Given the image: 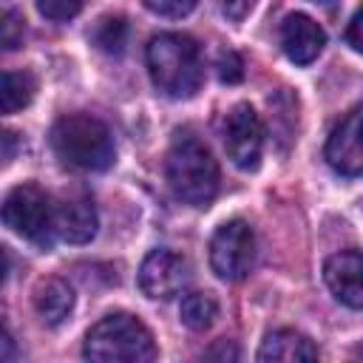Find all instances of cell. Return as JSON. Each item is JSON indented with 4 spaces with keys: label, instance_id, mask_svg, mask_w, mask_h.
Here are the masks:
<instances>
[{
    "label": "cell",
    "instance_id": "cell-1",
    "mask_svg": "<svg viewBox=\"0 0 363 363\" xmlns=\"http://www.w3.org/2000/svg\"><path fill=\"white\" fill-rule=\"evenodd\" d=\"M147 71L153 85L170 99H190L204 79V60L201 48L190 34L162 31L150 37L147 51Z\"/></svg>",
    "mask_w": 363,
    "mask_h": 363
},
{
    "label": "cell",
    "instance_id": "cell-2",
    "mask_svg": "<svg viewBox=\"0 0 363 363\" xmlns=\"http://www.w3.org/2000/svg\"><path fill=\"white\" fill-rule=\"evenodd\" d=\"M51 147L74 170H108L116 156L111 128L91 113L60 116L51 128Z\"/></svg>",
    "mask_w": 363,
    "mask_h": 363
},
{
    "label": "cell",
    "instance_id": "cell-3",
    "mask_svg": "<svg viewBox=\"0 0 363 363\" xmlns=\"http://www.w3.org/2000/svg\"><path fill=\"white\" fill-rule=\"evenodd\" d=\"M88 363H153L156 340L150 329L128 312H111L85 335Z\"/></svg>",
    "mask_w": 363,
    "mask_h": 363
},
{
    "label": "cell",
    "instance_id": "cell-4",
    "mask_svg": "<svg viewBox=\"0 0 363 363\" xmlns=\"http://www.w3.org/2000/svg\"><path fill=\"white\" fill-rule=\"evenodd\" d=\"M164 173L173 196L184 204L204 207L218 193V164L204 142L196 136H179L164 159Z\"/></svg>",
    "mask_w": 363,
    "mask_h": 363
},
{
    "label": "cell",
    "instance_id": "cell-5",
    "mask_svg": "<svg viewBox=\"0 0 363 363\" xmlns=\"http://www.w3.org/2000/svg\"><path fill=\"white\" fill-rule=\"evenodd\" d=\"M0 221L43 250L54 244V201L34 182L17 184L3 196Z\"/></svg>",
    "mask_w": 363,
    "mask_h": 363
},
{
    "label": "cell",
    "instance_id": "cell-6",
    "mask_svg": "<svg viewBox=\"0 0 363 363\" xmlns=\"http://www.w3.org/2000/svg\"><path fill=\"white\" fill-rule=\"evenodd\" d=\"M255 261V233L244 218L224 221L210 238V267L224 281H244Z\"/></svg>",
    "mask_w": 363,
    "mask_h": 363
},
{
    "label": "cell",
    "instance_id": "cell-7",
    "mask_svg": "<svg viewBox=\"0 0 363 363\" xmlns=\"http://www.w3.org/2000/svg\"><path fill=\"white\" fill-rule=\"evenodd\" d=\"M221 139L230 162L238 170H255L264 153V122L250 102H238L224 113Z\"/></svg>",
    "mask_w": 363,
    "mask_h": 363
},
{
    "label": "cell",
    "instance_id": "cell-8",
    "mask_svg": "<svg viewBox=\"0 0 363 363\" xmlns=\"http://www.w3.org/2000/svg\"><path fill=\"white\" fill-rule=\"evenodd\" d=\"M190 284V264L173 250H150L139 267V286L147 298L170 301Z\"/></svg>",
    "mask_w": 363,
    "mask_h": 363
},
{
    "label": "cell",
    "instance_id": "cell-9",
    "mask_svg": "<svg viewBox=\"0 0 363 363\" xmlns=\"http://www.w3.org/2000/svg\"><path fill=\"white\" fill-rule=\"evenodd\" d=\"M326 162L340 176H360L363 150H360V105H354L329 133L326 139Z\"/></svg>",
    "mask_w": 363,
    "mask_h": 363
},
{
    "label": "cell",
    "instance_id": "cell-10",
    "mask_svg": "<svg viewBox=\"0 0 363 363\" xmlns=\"http://www.w3.org/2000/svg\"><path fill=\"white\" fill-rule=\"evenodd\" d=\"M54 235L68 244H85L96 235V207L88 193L74 190L54 204Z\"/></svg>",
    "mask_w": 363,
    "mask_h": 363
},
{
    "label": "cell",
    "instance_id": "cell-11",
    "mask_svg": "<svg viewBox=\"0 0 363 363\" xmlns=\"http://www.w3.org/2000/svg\"><path fill=\"white\" fill-rule=\"evenodd\" d=\"M281 45L295 65H309L326 45L323 28L303 11H292L281 23Z\"/></svg>",
    "mask_w": 363,
    "mask_h": 363
},
{
    "label": "cell",
    "instance_id": "cell-12",
    "mask_svg": "<svg viewBox=\"0 0 363 363\" xmlns=\"http://www.w3.org/2000/svg\"><path fill=\"white\" fill-rule=\"evenodd\" d=\"M360 272H363V258H360L357 250H340V252L329 255L326 264H323V281H326V286L349 309H360L363 306Z\"/></svg>",
    "mask_w": 363,
    "mask_h": 363
},
{
    "label": "cell",
    "instance_id": "cell-13",
    "mask_svg": "<svg viewBox=\"0 0 363 363\" xmlns=\"http://www.w3.org/2000/svg\"><path fill=\"white\" fill-rule=\"evenodd\" d=\"M258 363H320L315 343L295 329H275L258 349Z\"/></svg>",
    "mask_w": 363,
    "mask_h": 363
},
{
    "label": "cell",
    "instance_id": "cell-14",
    "mask_svg": "<svg viewBox=\"0 0 363 363\" xmlns=\"http://www.w3.org/2000/svg\"><path fill=\"white\" fill-rule=\"evenodd\" d=\"M31 301H34V312L40 315L43 323L60 326L74 309V289L68 286V281L51 275V278H43L34 286Z\"/></svg>",
    "mask_w": 363,
    "mask_h": 363
},
{
    "label": "cell",
    "instance_id": "cell-15",
    "mask_svg": "<svg viewBox=\"0 0 363 363\" xmlns=\"http://www.w3.org/2000/svg\"><path fill=\"white\" fill-rule=\"evenodd\" d=\"M37 94V79L28 71H0V116L23 111Z\"/></svg>",
    "mask_w": 363,
    "mask_h": 363
},
{
    "label": "cell",
    "instance_id": "cell-16",
    "mask_svg": "<svg viewBox=\"0 0 363 363\" xmlns=\"http://www.w3.org/2000/svg\"><path fill=\"white\" fill-rule=\"evenodd\" d=\"M179 318L187 329L193 332H204L216 323L218 318V301L210 295V292H190L182 298V306H179Z\"/></svg>",
    "mask_w": 363,
    "mask_h": 363
},
{
    "label": "cell",
    "instance_id": "cell-17",
    "mask_svg": "<svg viewBox=\"0 0 363 363\" xmlns=\"http://www.w3.org/2000/svg\"><path fill=\"white\" fill-rule=\"evenodd\" d=\"M128 34H130V26L122 14H105L94 23L91 43L105 54H122L128 45Z\"/></svg>",
    "mask_w": 363,
    "mask_h": 363
},
{
    "label": "cell",
    "instance_id": "cell-18",
    "mask_svg": "<svg viewBox=\"0 0 363 363\" xmlns=\"http://www.w3.org/2000/svg\"><path fill=\"white\" fill-rule=\"evenodd\" d=\"M26 40V17L20 9L0 6V51H17Z\"/></svg>",
    "mask_w": 363,
    "mask_h": 363
},
{
    "label": "cell",
    "instance_id": "cell-19",
    "mask_svg": "<svg viewBox=\"0 0 363 363\" xmlns=\"http://www.w3.org/2000/svg\"><path fill=\"white\" fill-rule=\"evenodd\" d=\"M37 11L54 23H65L82 11V3H77V0H43V3H37Z\"/></svg>",
    "mask_w": 363,
    "mask_h": 363
},
{
    "label": "cell",
    "instance_id": "cell-20",
    "mask_svg": "<svg viewBox=\"0 0 363 363\" xmlns=\"http://www.w3.org/2000/svg\"><path fill=\"white\" fill-rule=\"evenodd\" d=\"M199 363H238V346L235 340H216L213 346H207V352L199 357Z\"/></svg>",
    "mask_w": 363,
    "mask_h": 363
},
{
    "label": "cell",
    "instance_id": "cell-21",
    "mask_svg": "<svg viewBox=\"0 0 363 363\" xmlns=\"http://www.w3.org/2000/svg\"><path fill=\"white\" fill-rule=\"evenodd\" d=\"M145 9L159 17H184L196 9L193 0H145Z\"/></svg>",
    "mask_w": 363,
    "mask_h": 363
},
{
    "label": "cell",
    "instance_id": "cell-22",
    "mask_svg": "<svg viewBox=\"0 0 363 363\" xmlns=\"http://www.w3.org/2000/svg\"><path fill=\"white\" fill-rule=\"evenodd\" d=\"M244 77V62L235 51H221L218 54V79L221 82H238Z\"/></svg>",
    "mask_w": 363,
    "mask_h": 363
},
{
    "label": "cell",
    "instance_id": "cell-23",
    "mask_svg": "<svg viewBox=\"0 0 363 363\" xmlns=\"http://www.w3.org/2000/svg\"><path fill=\"white\" fill-rule=\"evenodd\" d=\"M20 150V136L9 128H0V164H9Z\"/></svg>",
    "mask_w": 363,
    "mask_h": 363
},
{
    "label": "cell",
    "instance_id": "cell-24",
    "mask_svg": "<svg viewBox=\"0 0 363 363\" xmlns=\"http://www.w3.org/2000/svg\"><path fill=\"white\" fill-rule=\"evenodd\" d=\"M360 23H363V11L357 9L354 14H352V20H349V28H346V43L352 45V51H363V40H360Z\"/></svg>",
    "mask_w": 363,
    "mask_h": 363
},
{
    "label": "cell",
    "instance_id": "cell-25",
    "mask_svg": "<svg viewBox=\"0 0 363 363\" xmlns=\"http://www.w3.org/2000/svg\"><path fill=\"white\" fill-rule=\"evenodd\" d=\"M14 354H17V343H14L11 332L0 323V363H11Z\"/></svg>",
    "mask_w": 363,
    "mask_h": 363
},
{
    "label": "cell",
    "instance_id": "cell-26",
    "mask_svg": "<svg viewBox=\"0 0 363 363\" xmlns=\"http://www.w3.org/2000/svg\"><path fill=\"white\" fill-rule=\"evenodd\" d=\"M250 9H252L250 3H224V6H221V11L230 14V17H244Z\"/></svg>",
    "mask_w": 363,
    "mask_h": 363
},
{
    "label": "cell",
    "instance_id": "cell-27",
    "mask_svg": "<svg viewBox=\"0 0 363 363\" xmlns=\"http://www.w3.org/2000/svg\"><path fill=\"white\" fill-rule=\"evenodd\" d=\"M9 269H11V258H9V252H6V247L0 244V284L6 281V275H9Z\"/></svg>",
    "mask_w": 363,
    "mask_h": 363
}]
</instances>
